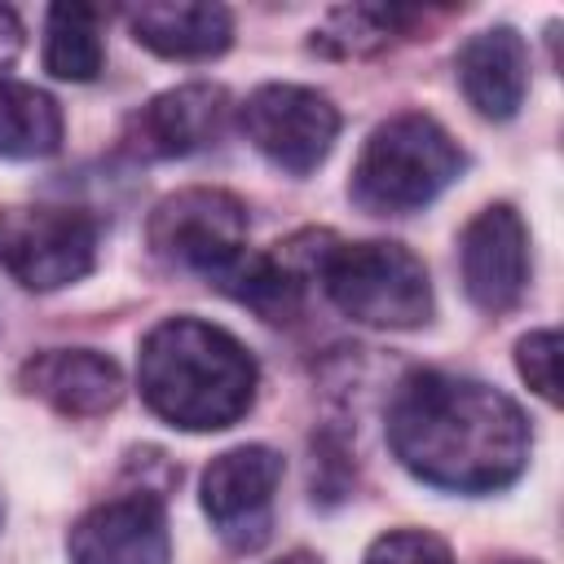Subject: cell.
Instances as JSON below:
<instances>
[{
  "label": "cell",
  "mask_w": 564,
  "mask_h": 564,
  "mask_svg": "<svg viewBox=\"0 0 564 564\" xmlns=\"http://www.w3.org/2000/svg\"><path fill=\"white\" fill-rule=\"evenodd\" d=\"M106 9L93 4H53L44 13V70L66 84H88L106 66L101 40Z\"/></svg>",
  "instance_id": "obj_16"
},
{
  "label": "cell",
  "mask_w": 564,
  "mask_h": 564,
  "mask_svg": "<svg viewBox=\"0 0 564 564\" xmlns=\"http://www.w3.org/2000/svg\"><path fill=\"white\" fill-rule=\"evenodd\" d=\"M282 485V454L269 445H234L216 454L203 471V511L234 551H256L269 542V507Z\"/></svg>",
  "instance_id": "obj_8"
},
{
  "label": "cell",
  "mask_w": 564,
  "mask_h": 564,
  "mask_svg": "<svg viewBox=\"0 0 564 564\" xmlns=\"http://www.w3.org/2000/svg\"><path fill=\"white\" fill-rule=\"evenodd\" d=\"M247 141L282 172L308 176L339 137V110L308 84H260L238 106Z\"/></svg>",
  "instance_id": "obj_7"
},
{
  "label": "cell",
  "mask_w": 564,
  "mask_h": 564,
  "mask_svg": "<svg viewBox=\"0 0 564 564\" xmlns=\"http://www.w3.org/2000/svg\"><path fill=\"white\" fill-rule=\"evenodd\" d=\"M62 145V106L22 79H0V159H48Z\"/></svg>",
  "instance_id": "obj_18"
},
{
  "label": "cell",
  "mask_w": 564,
  "mask_h": 564,
  "mask_svg": "<svg viewBox=\"0 0 564 564\" xmlns=\"http://www.w3.org/2000/svg\"><path fill=\"white\" fill-rule=\"evenodd\" d=\"M516 370H520V379H524L546 405H555V401H560V335H555L551 326L529 330V335L516 344Z\"/></svg>",
  "instance_id": "obj_19"
},
{
  "label": "cell",
  "mask_w": 564,
  "mask_h": 564,
  "mask_svg": "<svg viewBox=\"0 0 564 564\" xmlns=\"http://www.w3.org/2000/svg\"><path fill=\"white\" fill-rule=\"evenodd\" d=\"M0 520H4V498H0Z\"/></svg>",
  "instance_id": "obj_23"
},
{
  "label": "cell",
  "mask_w": 564,
  "mask_h": 564,
  "mask_svg": "<svg viewBox=\"0 0 564 564\" xmlns=\"http://www.w3.org/2000/svg\"><path fill=\"white\" fill-rule=\"evenodd\" d=\"M97 220L84 207H0V269L26 291H57L93 273Z\"/></svg>",
  "instance_id": "obj_5"
},
{
  "label": "cell",
  "mask_w": 564,
  "mask_h": 564,
  "mask_svg": "<svg viewBox=\"0 0 564 564\" xmlns=\"http://www.w3.org/2000/svg\"><path fill=\"white\" fill-rule=\"evenodd\" d=\"M467 167L458 141L423 110H401L383 119L348 176V198L366 216H405L441 198Z\"/></svg>",
  "instance_id": "obj_3"
},
{
  "label": "cell",
  "mask_w": 564,
  "mask_h": 564,
  "mask_svg": "<svg viewBox=\"0 0 564 564\" xmlns=\"http://www.w3.org/2000/svg\"><path fill=\"white\" fill-rule=\"evenodd\" d=\"M141 401L181 432L234 427L256 401V357L225 326L203 317H167L141 339Z\"/></svg>",
  "instance_id": "obj_2"
},
{
  "label": "cell",
  "mask_w": 564,
  "mask_h": 564,
  "mask_svg": "<svg viewBox=\"0 0 564 564\" xmlns=\"http://www.w3.org/2000/svg\"><path fill=\"white\" fill-rule=\"evenodd\" d=\"M18 48H22V18L9 4H0V66H9Z\"/></svg>",
  "instance_id": "obj_21"
},
{
  "label": "cell",
  "mask_w": 564,
  "mask_h": 564,
  "mask_svg": "<svg viewBox=\"0 0 564 564\" xmlns=\"http://www.w3.org/2000/svg\"><path fill=\"white\" fill-rule=\"evenodd\" d=\"M212 282L225 295H234L238 304H247L251 313H260L264 322H291L300 313V295H304V269L295 264L291 242L282 251H269V256H247L242 251Z\"/></svg>",
  "instance_id": "obj_15"
},
{
  "label": "cell",
  "mask_w": 564,
  "mask_h": 564,
  "mask_svg": "<svg viewBox=\"0 0 564 564\" xmlns=\"http://www.w3.org/2000/svg\"><path fill=\"white\" fill-rule=\"evenodd\" d=\"M463 291L480 313H511L529 291V229L511 203L480 207L458 238Z\"/></svg>",
  "instance_id": "obj_10"
},
{
  "label": "cell",
  "mask_w": 564,
  "mask_h": 564,
  "mask_svg": "<svg viewBox=\"0 0 564 564\" xmlns=\"http://www.w3.org/2000/svg\"><path fill=\"white\" fill-rule=\"evenodd\" d=\"M361 564H454V551L427 529H392L370 542Z\"/></svg>",
  "instance_id": "obj_20"
},
{
  "label": "cell",
  "mask_w": 564,
  "mask_h": 564,
  "mask_svg": "<svg viewBox=\"0 0 564 564\" xmlns=\"http://www.w3.org/2000/svg\"><path fill=\"white\" fill-rule=\"evenodd\" d=\"M145 242L172 269L220 278L247 251V207L229 189H176L154 203L145 220Z\"/></svg>",
  "instance_id": "obj_6"
},
{
  "label": "cell",
  "mask_w": 564,
  "mask_h": 564,
  "mask_svg": "<svg viewBox=\"0 0 564 564\" xmlns=\"http://www.w3.org/2000/svg\"><path fill=\"white\" fill-rule=\"evenodd\" d=\"M278 564H322L317 555H308V551H291V555H282Z\"/></svg>",
  "instance_id": "obj_22"
},
{
  "label": "cell",
  "mask_w": 564,
  "mask_h": 564,
  "mask_svg": "<svg viewBox=\"0 0 564 564\" xmlns=\"http://www.w3.org/2000/svg\"><path fill=\"white\" fill-rule=\"evenodd\" d=\"M18 388L40 397L66 419H97L123 401V375L106 352L93 348H48L22 361Z\"/></svg>",
  "instance_id": "obj_12"
},
{
  "label": "cell",
  "mask_w": 564,
  "mask_h": 564,
  "mask_svg": "<svg viewBox=\"0 0 564 564\" xmlns=\"http://www.w3.org/2000/svg\"><path fill=\"white\" fill-rule=\"evenodd\" d=\"M414 22L419 13L401 4H339L322 18L308 48L322 57H370L383 53L392 40L410 35Z\"/></svg>",
  "instance_id": "obj_17"
},
{
  "label": "cell",
  "mask_w": 564,
  "mask_h": 564,
  "mask_svg": "<svg viewBox=\"0 0 564 564\" xmlns=\"http://www.w3.org/2000/svg\"><path fill=\"white\" fill-rule=\"evenodd\" d=\"M388 445L423 485L494 494L524 471L533 441L502 388L449 370H410L388 405Z\"/></svg>",
  "instance_id": "obj_1"
},
{
  "label": "cell",
  "mask_w": 564,
  "mask_h": 564,
  "mask_svg": "<svg viewBox=\"0 0 564 564\" xmlns=\"http://www.w3.org/2000/svg\"><path fill=\"white\" fill-rule=\"evenodd\" d=\"M132 40L172 62H207L234 44V13L207 0H145L123 9Z\"/></svg>",
  "instance_id": "obj_14"
},
{
  "label": "cell",
  "mask_w": 564,
  "mask_h": 564,
  "mask_svg": "<svg viewBox=\"0 0 564 564\" xmlns=\"http://www.w3.org/2000/svg\"><path fill=\"white\" fill-rule=\"evenodd\" d=\"M70 564H167V507L154 489H132L88 507L66 533Z\"/></svg>",
  "instance_id": "obj_9"
},
{
  "label": "cell",
  "mask_w": 564,
  "mask_h": 564,
  "mask_svg": "<svg viewBox=\"0 0 564 564\" xmlns=\"http://www.w3.org/2000/svg\"><path fill=\"white\" fill-rule=\"evenodd\" d=\"M458 88L480 119H511L529 93V44L516 26L476 31L454 57Z\"/></svg>",
  "instance_id": "obj_13"
},
{
  "label": "cell",
  "mask_w": 564,
  "mask_h": 564,
  "mask_svg": "<svg viewBox=\"0 0 564 564\" xmlns=\"http://www.w3.org/2000/svg\"><path fill=\"white\" fill-rule=\"evenodd\" d=\"M225 119H229V93L220 84H176L150 97L137 115H128L119 141L132 159H145V163L185 159L216 145V137L225 132Z\"/></svg>",
  "instance_id": "obj_11"
},
{
  "label": "cell",
  "mask_w": 564,
  "mask_h": 564,
  "mask_svg": "<svg viewBox=\"0 0 564 564\" xmlns=\"http://www.w3.org/2000/svg\"><path fill=\"white\" fill-rule=\"evenodd\" d=\"M317 278L326 300L375 330H414L432 317V282L423 260L388 238L322 247Z\"/></svg>",
  "instance_id": "obj_4"
}]
</instances>
